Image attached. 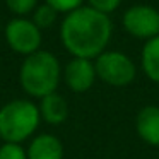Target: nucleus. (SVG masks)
<instances>
[{"label": "nucleus", "instance_id": "0eeeda50", "mask_svg": "<svg viewBox=\"0 0 159 159\" xmlns=\"http://www.w3.org/2000/svg\"><path fill=\"white\" fill-rule=\"evenodd\" d=\"M62 79L70 91H74V93H86V91H89L93 87V84L98 79L94 62L87 58L72 57V60L67 62V65L63 67Z\"/></svg>", "mask_w": 159, "mask_h": 159}, {"label": "nucleus", "instance_id": "20e7f679", "mask_svg": "<svg viewBox=\"0 0 159 159\" xmlns=\"http://www.w3.org/2000/svg\"><path fill=\"white\" fill-rule=\"evenodd\" d=\"M7 46L21 57H29L41 50L43 31L31 17H12L4 28Z\"/></svg>", "mask_w": 159, "mask_h": 159}, {"label": "nucleus", "instance_id": "f8f14e48", "mask_svg": "<svg viewBox=\"0 0 159 159\" xmlns=\"http://www.w3.org/2000/svg\"><path fill=\"white\" fill-rule=\"evenodd\" d=\"M57 17H58V12H57L55 9H52L48 4H45V2L39 4L38 7L34 9V12L31 14L33 22H34L41 31L43 29L52 28V26L57 22Z\"/></svg>", "mask_w": 159, "mask_h": 159}, {"label": "nucleus", "instance_id": "ddd939ff", "mask_svg": "<svg viewBox=\"0 0 159 159\" xmlns=\"http://www.w3.org/2000/svg\"><path fill=\"white\" fill-rule=\"evenodd\" d=\"M5 5L14 17H29L38 7V0H5Z\"/></svg>", "mask_w": 159, "mask_h": 159}, {"label": "nucleus", "instance_id": "7ed1b4c3", "mask_svg": "<svg viewBox=\"0 0 159 159\" xmlns=\"http://www.w3.org/2000/svg\"><path fill=\"white\" fill-rule=\"evenodd\" d=\"M41 115L36 103L26 98L7 101L0 106V140L24 144L36 135Z\"/></svg>", "mask_w": 159, "mask_h": 159}, {"label": "nucleus", "instance_id": "6e6552de", "mask_svg": "<svg viewBox=\"0 0 159 159\" xmlns=\"http://www.w3.org/2000/svg\"><path fill=\"white\" fill-rule=\"evenodd\" d=\"M26 151L28 159H63V144L53 134H36Z\"/></svg>", "mask_w": 159, "mask_h": 159}, {"label": "nucleus", "instance_id": "39448f33", "mask_svg": "<svg viewBox=\"0 0 159 159\" xmlns=\"http://www.w3.org/2000/svg\"><path fill=\"white\" fill-rule=\"evenodd\" d=\"M94 67H96L98 79L115 87L128 86L137 74L135 63L125 53L116 52V50H108V52L104 50L94 60Z\"/></svg>", "mask_w": 159, "mask_h": 159}, {"label": "nucleus", "instance_id": "423d86ee", "mask_svg": "<svg viewBox=\"0 0 159 159\" xmlns=\"http://www.w3.org/2000/svg\"><path fill=\"white\" fill-rule=\"evenodd\" d=\"M123 28L137 39H149L159 36V11L151 5H134L123 14Z\"/></svg>", "mask_w": 159, "mask_h": 159}, {"label": "nucleus", "instance_id": "1a4fd4ad", "mask_svg": "<svg viewBox=\"0 0 159 159\" xmlns=\"http://www.w3.org/2000/svg\"><path fill=\"white\" fill-rule=\"evenodd\" d=\"M137 134L149 145L159 147V106H144L137 115Z\"/></svg>", "mask_w": 159, "mask_h": 159}, {"label": "nucleus", "instance_id": "f03ea898", "mask_svg": "<svg viewBox=\"0 0 159 159\" xmlns=\"http://www.w3.org/2000/svg\"><path fill=\"white\" fill-rule=\"evenodd\" d=\"M62 65L58 58L48 50H39L24 57L19 67V84L29 98L41 99L57 93L62 80Z\"/></svg>", "mask_w": 159, "mask_h": 159}, {"label": "nucleus", "instance_id": "9b49d317", "mask_svg": "<svg viewBox=\"0 0 159 159\" xmlns=\"http://www.w3.org/2000/svg\"><path fill=\"white\" fill-rule=\"evenodd\" d=\"M140 58L144 74L152 82L159 84V36L145 41Z\"/></svg>", "mask_w": 159, "mask_h": 159}, {"label": "nucleus", "instance_id": "2eb2a0df", "mask_svg": "<svg viewBox=\"0 0 159 159\" xmlns=\"http://www.w3.org/2000/svg\"><path fill=\"white\" fill-rule=\"evenodd\" d=\"M45 4H48L52 9H55L58 14H70V12L77 11L82 7L84 0H45Z\"/></svg>", "mask_w": 159, "mask_h": 159}, {"label": "nucleus", "instance_id": "9d476101", "mask_svg": "<svg viewBox=\"0 0 159 159\" xmlns=\"http://www.w3.org/2000/svg\"><path fill=\"white\" fill-rule=\"evenodd\" d=\"M38 108L41 120L48 125H62L69 118V104H67L65 98L58 93L41 98Z\"/></svg>", "mask_w": 159, "mask_h": 159}, {"label": "nucleus", "instance_id": "f257e3e1", "mask_svg": "<svg viewBox=\"0 0 159 159\" xmlns=\"http://www.w3.org/2000/svg\"><path fill=\"white\" fill-rule=\"evenodd\" d=\"M111 31L110 16L82 5L63 17L60 24V41L75 58L96 60L106 50Z\"/></svg>", "mask_w": 159, "mask_h": 159}, {"label": "nucleus", "instance_id": "4468645a", "mask_svg": "<svg viewBox=\"0 0 159 159\" xmlns=\"http://www.w3.org/2000/svg\"><path fill=\"white\" fill-rule=\"evenodd\" d=\"M0 159H28V151L22 144L2 142L0 144Z\"/></svg>", "mask_w": 159, "mask_h": 159}, {"label": "nucleus", "instance_id": "dca6fc26", "mask_svg": "<svg viewBox=\"0 0 159 159\" xmlns=\"http://www.w3.org/2000/svg\"><path fill=\"white\" fill-rule=\"evenodd\" d=\"M121 0H87V5L96 11L103 12V14L110 16L111 12H115L118 7H120Z\"/></svg>", "mask_w": 159, "mask_h": 159}]
</instances>
